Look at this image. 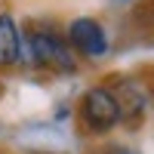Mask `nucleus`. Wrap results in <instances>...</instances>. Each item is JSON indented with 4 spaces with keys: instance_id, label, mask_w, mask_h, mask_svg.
<instances>
[{
    "instance_id": "1",
    "label": "nucleus",
    "mask_w": 154,
    "mask_h": 154,
    "mask_svg": "<svg viewBox=\"0 0 154 154\" xmlns=\"http://www.w3.org/2000/svg\"><path fill=\"white\" fill-rule=\"evenodd\" d=\"M80 117L83 123L89 126V130H111L114 123L120 120V111H117V102H114V93L105 86H96V89H89V93L83 96L80 102Z\"/></svg>"
},
{
    "instance_id": "2",
    "label": "nucleus",
    "mask_w": 154,
    "mask_h": 154,
    "mask_svg": "<svg viewBox=\"0 0 154 154\" xmlns=\"http://www.w3.org/2000/svg\"><path fill=\"white\" fill-rule=\"evenodd\" d=\"M68 40L89 59H96V56H102L108 49L105 28H102L99 22H93V19H74L68 25Z\"/></svg>"
},
{
    "instance_id": "3",
    "label": "nucleus",
    "mask_w": 154,
    "mask_h": 154,
    "mask_svg": "<svg viewBox=\"0 0 154 154\" xmlns=\"http://www.w3.org/2000/svg\"><path fill=\"white\" fill-rule=\"evenodd\" d=\"M31 49H34V59L40 62V65H53V68H62V71L74 68V59L65 49V43H59L56 37H49V34H34L31 37Z\"/></svg>"
},
{
    "instance_id": "4",
    "label": "nucleus",
    "mask_w": 154,
    "mask_h": 154,
    "mask_svg": "<svg viewBox=\"0 0 154 154\" xmlns=\"http://www.w3.org/2000/svg\"><path fill=\"white\" fill-rule=\"evenodd\" d=\"M19 49H22V40H19L16 22L9 16H0V65L19 62Z\"/></svg>"
},
{
    "instance_id": "5",
    "label": "nucleus",
    "mask_w": 154,
    "mask_h": 154,
    "mask_svg": "<svg viewBox=\"0 0 154 154\" xmlns=\"http://www.w3.org/2000/svg\"><path fill=\"white\" fill-rule=\"evenodd\" d=\"M114 102H117L120 117H126V120L142 117V111H145V96L136 89V83H123V86H120V96L114 99Z\"/></svg>"
}]
</instances>
